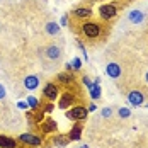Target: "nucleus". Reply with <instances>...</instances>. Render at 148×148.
Here are the masks:
<instances>
[{
  "mask_svg": "<svg viewBox=\"0 0 148 148\" xmlns=\"http://www.w3.org/2000/svg\"><path fill=\"white\" fill-rule=\"evenodd\" d=\"M82 34L87 38V39H97L101 34H102V26L95 21H87L82 24Z\"/></svg>",
  "mask_w": 148,
  "mask_h": 148,
  "instance_id": "obj_1",
  "label": "nucleus"
},
{
  "mask_svg": "<svg viewBox=\"0 0 148 148\" xmlns=\"http://www.w3.org/2000/svg\"><path fill=\"white\" fill-rule=\"evenodd\" d=\"M65 116L70 121H85L87 116H89V109L82 104H75L65 112Z\"/></svg>",
  "mask_w": 148,
  "mask_h": 148,
  "instance_id": "obj_2",
  "label": "nucleus"
},
{
  "mask_svg": "<svg viewBox=\"0 0 148 148\" xmlns=\"http://www.w3.org/2000/svg\"><path fill=\"white\" fill-rule=\"evenodd\" d=\"M116 15H118V5L116 3H102L101 7H99V17L102 19V21H112V19H116Z\"/></svg>",
  "mask_w": 148,
  "mask_h": 148,
  "instance_id": "obj_3",
  "label": "nucleus"
},
{
  "mask_svg": "<svg viewBox=\"0 0 148 148\" xmlns=\"http://www.w3.org/2000/svg\"><path fill=\"white\" fill-rule=\"evenodd\" d=\"M43 97H45L48 102H55V101L60 97L58 85H56V84H53V82H48L45 87H43Z\"/></svg>",
  "mask_w": 148,
  "mask_h": 148,
  "instance_id": "obj_4",
  "label": "nucleus"
},
{
  "mask_svg": "<svg viewBox=\"0 0 148 148\" xmlns=\"http://www.w3.org/2000/svg\"><path fill=\"white\" fill-rule=\"evenodd\" d=\"M19 141L27 145V147H41L43 145V136H38L34 133H22L19 136Z\"/></svg>",
  "mask_w": 148,
  "mask_h": 148,
  "instance_id": "obj_5",
  "label": "nucleus"
},
{
  "mask_svg": "<svg viewBox=\"0 0 148 148\" xmlns=\"http://www.w3.org/2000/svg\"><path fill=\"white\" fill-rule=\"evenodd\" d=\"M145 92L140 89L136 90H131L130 94H128V102L131 104V106H134V107H140V106H143L145 104Z\"/></svg>",
  "mask_w": 148,
  "mask_h": 148,
  "instance_id": "obj_6",
  "label": "nucleus"
},
{
  "mask_svg": "<svg viewBox=\"0 0 148 148\" xmlns=\"http://www.w3.org/2000/svg\"><path fill=\"white\" fill-rule=\"evenodd\" d=\"M75 94L72 92H63L60 95V101H58V107L60 109H70L72 106H75Z\"/></svg>",
  "mask_w": 148,
  "mask_h": 148,
  "instance_id": "obj_7",
  "label": "nucleus"
},
{
  "mask_svg": "<svg viewBox=\"0 0 148 148\" xmlns=\"http://www.w3.org/2000/svg\"><path fill=\"white\" fill-rule=\"evenodd\" d=\"M45 56L48 60H51V61H58L61 58V48L56 45H49L45 49Z\"/></svg>",
  "mask_w": 148,
  "mask_h": 148,
  "instance_id": "obj_8",
  "label": "nucleus"
},
{
  "mask_svg": "<svg viewBox=\"0 0 148 148\" xmlns=\"http://www.w3.org/2000/svg\"><path fill=\"white\" fill-rule=\"evenodd\" d=\"M72 14H73V17L78 19V21H87V19H90V17L94 15V12H92L90 7H77Z\"/></svg>",
  "mask_w": 148,
  "mask_h": 148,
  "instance_id": "obj_9",
  "label": "nucleus"
},
{
  "mask_svg": "<svg viewBox=\"0 0 148 148\" xmlns=\"http://www.w3.org/2000/svg\"><path fill=\"white\" fill-rule=\"evenodd\" d=\"M106 73H107V77H111V78H119L121 77V73H123V68H121V65L119 63H107V66H106Z\"/></svg>",
  "mask_w": 148,
  "mask_h": 148,
  "instance_id": "obj_10",
  "label": "nucleus"
},
{
  "mask_svg": "<svg viewBox=\"0 0 148 148\" xmlns=\"http://www.w3.org/2000/svg\"><path fill=\"white\" fill-rule=\"evenodd\" d=\"M82 131H84V124H82V121H77L73 126H72V130H70V141H78L80 138H82Z\"/></svg>",
  "mask_w": 148,
  "mask_h": 148,
  "instance_id": "obj_11",
  "label": "nucleus"
},
{
  "mask_svg": "<svg viewBox=\"0 0 148 148\" xmlns=\"http://www.w3.org/2000/svg\"><path fill=\"white\" fill-rule=\"evenodd\" d=\"M39 128H41V131L45 134H49V133H55L56 130H58V124H56V121L55 119H45L41 124H39Z\"/></svg>",
  "mask_w": 148,
  "mask_h": 148,
  "instance_id": "obj_12",
  "label": "nucleus"
},
{
  "mask_svg": "<svg viewBox=\"0 0 148 148\" xmlns=\"http://www.w3.org/2000/svg\"><path fill=\"white\" fill-rule=\"evenodd\" d=\"M19 147V141L14 140L12 136H7V134H0V148H17Z\"/></svg>",
  "mask_w": 148,
  "mask_h": 148,
  "instance_id": "obj_13",
  "label": "nucleus"
},
{
  "mask_svg": "<svg viewBox=\"0 0 148 148\" xmlns=\"http://www.w3.org/2000/svg\"><path fill=\"white\" fill-rule=\"evenodd\" d=\"M24 87L27 90H36L39 87V77H36V75H27V77L24 78Z\"/></svg>",
  "mask_w": 148,
  "mask_h": 148,
  "instance_id": "obj_14",
  "label": "nucleus"
},
{
  "mask_svg": "<svg viewBox=\"0 0 148 148\" xmlns=\"http://www.w3.org/2000/svg\"><path fill=\"white\" fill-rule=\"evenodd\" d=\"M128 21H130L131 24H141V22L145 21V14H143L141 10L134 9V10H131V12L128 14Z\"/></svg>",
  "mask_w": 148,
  "mask_h": 148,
  "instance_id": "obj_15",
  "label": "nucleus"
},
{
  "mask_svg": "<svg viewBox=\"0 0 148 148\" xmlns=\"http://www.w3.org/2000/svg\"><path fill=\"white\" fill-rule=\"evenodd\" d=\"M53 145L58 148H65L70 145V136L68 134H56L55 138H53Z\"/></svg>",
  "mask_w": 148,
  "mask_h": 148,
  "instance_id": "obj_16",
  "label": "nucleus"
},
{
  "mask_svg": "<svg viewBox=\"0 0 148 148\" xmlns=\"http://www.w3.org/2000/svg\"><path fill=\"white\" fill-rule=\"evenodd\" d=\"M56 80H58L60 84H63V85H70L75 78H73L72 72H61V73L56 75Z\"/></svg>",
  "mask_w": 148,
  "mask_h": 148,
  "instance_id": "obj_17",
  "label": "nucleus"
},
{
  "mask_svg": "<svg viewBox=\"0 0 148 148\" xmlns=\"http://www.w3.org/2000/svg\"><path fill=\"white\" fill-rule=\"evenodd\" d=\"M45 31L49 36H56V34H60V31H61V26H60L58 22H48Z\"/></svg>",
  "mask_w": 148,
  "mask_h": 148,
  "instance_id": "obj_18",
  "label": "nucleus"
},
{
  "mask_svg": "<svg viewBox=\"0 0 148 148\" xmlns=\"http://www.w3.org/2000/svg\"><path fill=\"white\" fill-rule=\"evenodd\" d=\"M89 95L92 101H99L101 97H102V90H101V85H97V84H94V87L89 90Z\"/></svg>",
  "mask_w": 148,
  "mask_h": 148,
  "instance_id": "obj_19",
  "label": "nucleus"
},
{
  "mask_svg": "<svg viewBox=\"0 0 148 148\" xmlns=\"http://www.w3.org/2000/svg\"><path fill=\"white\" fill-rule=\"evenodd\" d=\"M26 102H27V106H29V109H31V111H36V109L39 107V101H38L36 97H32V95H27Z\"/></svg>",
  "mask_w": 148,
  "mask_h": 148,
  "instance_id": "obj_20",
  "label": "nucleus"
},
{
  "mask_svg": "<svg viewBox=\"0 0 148 148\" xmlns=\"http://www.w3.org/2000/svg\"><path fill=\"white\" fill-rule=\"evenodd\" d=\"M118 114H119V118H130L131 116V109H128V107H119L118 109Z\"/></svg>",
  "mask_w": 148,
  "mask_h": 148,
  "instance_id": "obj_21",
  "label": "nucleus"
},
{
  "mask_svg": "<svg viewBox=\"0 0 148 148\" xmlns=\"http://www.w3.org/2000/svg\"><path fill=\"white\" fill-rule=\"evenodd\" d=\"M82 84H84V85H85V87H87V89H92V87H94V82H92V80H90L89 77H87V75H84V77H82Z\"/></svg>",
  "mask_w": 148,
  "mask_h": 148,
  "instance_id": "obj_22",
  "label": "nucleus"
},
{
  "mask_svg": "<svg viewBox=\"0 0 148 148\" xmlns=\"http://www.w3.org/2000/svg\"><path fill=\"white\" fill-rule=\"evenodd\" d=\"M77 45H78V48H80V51H82V55H84V60L87 61V60H89V55H87V48H85V45H84L82 41H78Z\"/></svg>",
  "mask_w": 148,
  "mask_h": 148,
  "instance_id": "obj_23",
  "label": "nucleus"
},
{
  "mask_svg": "<svg viewBox=\"0 0 148 148\" xmlns=\"http://www.w3.org/2000/svg\"><path fill=\"white\" fill-rule=\"evenodd\" d=\"M72 66H73V70H80V68H82V60L80 58H73Z\"/></svg>",
  "mask_w": 148,
  "mask_h": 148,
  "instance_id": "obj_24",
  "label": "nucleus"
},
{
  "mask_svg": "<svg viewBox=\"0 0 148 148\" xmlns=\"http://www.w3.org/2000/svg\"><path fill=\"white\" fill-rule=\"evenodd\" d=\"M101 114H102V118H111V116H112V109H111V107H104Z\"/></svg>",
  "mask_w": 148,
  "mask_h": 148,
  "instance_id": "obj_25",
  "label": "nucleus"
},
{
  "mask_svg": "<svg viewBox=\"0 0 148 148\" xmlns=\"http://www.w3.org/2000/svg\"><path fill=\"white\" fill-rule=\"evenodd\" d=\"M17 109L27 111V109H29V106H27V102H26V101H19V102H17Z\"/></svg>",
  "mask_w": 148,
  "mask_h": 148,
  "instance_id": "obj_26",
  "label": "nucleus"
},
{
  "mask_svg": "<svg viewBox=\"0 0 148 148\" xmlns=\"http://www.w3.org/2000/svg\"><path fill=\"white\" fill-rule=\"evenodd\" d=\"M53 111H55V102H48L45 106V112L49 114V112H53Z\"/></svg>",
  "mask_w": 148,
  "mask_h": 148,
  "instance_id": "obj_27",
  "label": "nucleus"
},
{
  "mask_svg": "<svg viewBox=\"0 0 148 148\" xmlns=\"http://www.w3.org/2000/svg\"><path fill=\"white\" fill-rule=\"evenodd\" d=\"M66 24H68V14H65L60 19V26H61V27H66Z\"/></svg>",
  "mask_w": 148,
  "mask_h": 148,
  "instance_id": "obj_28",
  "label": "nucleus"
},
{
  "mask_svg": "<svg viewBox=\"0 0 148 148\" xmlns=\"http://www.w3.org/2000/svg\"><path fill=\"white\" fill-rule=\"evenodd\" d=\"M5 95H7V90H5V87L0 84V101H3V99H5Z\"/></svg>",
  "mask_w": 148,
  "mask_h": 148,
  "instance_id": "obj_29",
  "label": "nucleus"
},
{
  "mask_svg": "<svg viewBox=\"0 0 148 148\" xmlns=\"http://www.w3.org/2000/svg\"><path fill=\"white\" fill-rule=\"evenodd\" d=\"M65 72H73V66H72V61L65 65Z\"/></svg>",
  "mask_w": 148,
  "mask_h": 148,
  "instance_id": "obj_30",
  "label": "nucleus"
},
{
  "mask_svg": "<svg viewBox=\"0 0 148 148\" xmlns=\"http://www.w3.org/2000/svg\"><path fill=\"white\" fill-rule=\"evenodd\" d=\"M87 109H89V112H94V111L97 109V106H95V102H92V104L89 106V107H87Z\"/></svg>",
  "mask_w": 148,
  "mask_h": 148,
  "instance_id": "obj_31",
  "label": "nucleus"
},
{
  "mask_svg": "<svg viewBox=\"0 0 148 148\" xmlns=\"http://www.w3.org/2000/svg\"><path fill=\"white\" fill-rule=\"evenodd\" d=\"M92 82H94V84H97V85H101V82H102V80H101V77H95V80H92Z\"/></svg>",
  "mask_w": 148,
  "mask_h": 148,
  "instance_id": "obj_32",
  "label": "nucleus"
},
{
  "mask_svg": "<svg viewBox=\"0 0 148 148\" xmlns=\"http://www.w3.org/2000/svg\"><path fill=\"white\" fill-rule=\"evenodd\" d=\"M78 148H89V145H82V147H78Z\"/></svg>",
  "mask_w": 148,
  "mask_h": 148,
  "instance_id": "obj_33",
  "label": "nucleus"
},
{
  "mask_svg": "<svg viewBox=\"0 0 148 148\" xmlns=\"http://www.w3.org/2000/svg\"><path fill=\"white\" fill-rule=\"evenodd\" d=\"M145 78H147V84H148V72H147V75H145Z\"/></svg>",
  "mask_w": 148,
  "mask_h": 148,
  "instance_id": "obj_34",
  "label": "nucleus"
},
{
  "mask_svg": "<svg viewBox=\"0 0 148 148\" xmlns=\"http://www.w3.org/2000/svg\"><path fill=\"white\" fill-rule=\"evenodd\" d=\"M147 107H148V106H147Z\"/></svg>",
  "mask_w": 148,
  "mask_h": 148,
  "instance_id": "obj_35",
  "label": "nucleus"
}]
</instances>
